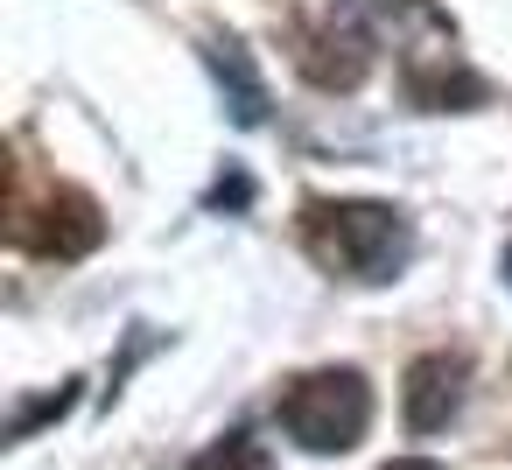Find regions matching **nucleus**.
<instances>
[{"instance_id":"f257e3e1","label":"nucleus","mask_w":512,"mask_h":470,"mask_svg":"<svg viewBox=\"0 0 512 470\" xmlns=\"http://www.w3.org/2000/svg\"><path fill=\"white\" fill-rule=\"evenodd\" d=\"M302 246L323 274L379 288V281H400V267L414 260V225H407V211H393L379 197H309Z\"/></svg>"},{"instance_id":"f03ea898","label":"nucleus","mask_w":512,"mask_h":470,"mask_svg":"<svg viewBox=\"0 0 512 470\" xmlns=\"http://www.w3.org/2000/svg\"><path fill=\"white\" fill-rule=\"evenodd\" d=\"M274 421H281V435H288L295 449H309V456H344V449H358L365 428H372V386H365L358 365L302 372V379L281 386Z\"/></svg>"},{"instance_id":"7ed1b4c3","label":"nucleus","mask_w":512,"mask_h":470,"mask_svg":"<svg viewBox=\"0 0 512 470\" xmlns=\"http://www.w3.org/2000/svg\"><path fill=\"white\" fill-rule=\"evenodd\" d=\"M379 0H337V8L302 36L295 64L316 92H358L365 71H372V50H379Z\"/></svg>"},{"instance_id":"20e7f679","label":"nucleus","mask_w":512,"mask_h":470,"mask_svg":"<svg viewBox=\"0 0 512 470\" xmlns=\"http://www.w3.org/2000/svg\"><path fill=\"white\" fill-rule=\"evenodd\" d=\"M99 204L92 197H78V190H50L36 211L29 204H15V239L29 246V253H43V260H78V253H92L99 246Z\"/></svg>"},{"instance_id":"39448f33","label":"nucleus","mask_w":512,"mask_h":470,"mask_svg":"<svg viewBox=\"0 0 512 470\" xmlns=\"http://www.w3.org/2000/svg\"><path fill=\"white\" fill-rule=\"evenodd\" d=\"M463 386H470V358L463 351H421L407 365V386H400V414H407V435H435L456 421L463 407Z\"/></svg>"},{"instance_id":"423d86ee","label":"nucleus","mask_w":512,"mask_h":470,"mask_svg":"<svg viewBox=\"0 0 512 470\" xmlns=\"http://www.w3.org/2000/svg\"><path fill=\"white\" fill-rule=\"evenodd\" d=\"M204 64H211V78H218V92H225L232 120H239V127H260V120H267V85H260L246 43H239V36H211V43H204Z\"/></svg>"},{"instance_id":"0eeeda50","label":"nucleus","mask_w":512,"mask_h":470,"mask_svg":"<svg viewBox=\"0 0 512 470\" xmlns=\"http://www.w3.org/2000/svg\"><path fill=\"white\" fill-rule=\"evenodd\" d=\"M190 470H267V449L246 428H232L225 442H211L204 456H190Z\"/></svg>"},{"instance_id":"6e6552de","label":"nucleus","mask_w":512,"mask_h":470,"mask_svg":"<svg viewBox=\"0 0 512 470\" xmlns=\"http://www.w3.org/2000/svg\"><path fill=\"white\" fill-rule=\"evenodd\" d=\"M64 407H71V386H64V393H50V400H36V407H22V414H15V442H22V435H29L36 421H50V414H64Z\"/></svg>"},{"instance_id":"1a4fd4ad","label":"nucleus","mask_w":512,"mask_h":470,"mask_svg":"<svg viewBox=\"0 0 512 470\" xmlns=\"http://www.w3.org/2000/svg\"><path fill=\"white\" fill-rule=\"evenodd\" d=\"M386 470H442V463H428V456H400V463H386Z\"/></svg>"},{"instance_id":"9d476101","label":"nucleus","mask_w":512,"mask_h":470,"mask_svg":"<svg viewBox=\"0 0 512 470\" xmlns=\"http://www.w3.org/2000/svg\"><path fill=\"white\" fill-rule=\"evenodd\" d=\"M505 288H512V246H505Z\"/></svg>"}]
</instances>
